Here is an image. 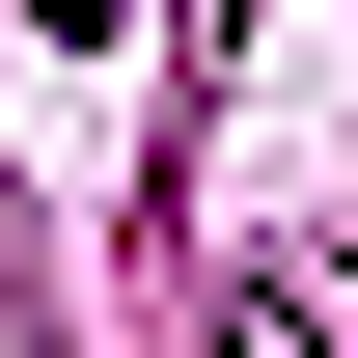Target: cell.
<instances>
[{"label":"cell","mask_w":358,"mask_h":358,"mask_svg":"<svg viewBox=\"0 0 358 358\" xmlns=\"http://www.w3.org/2000/svg\"><path fill=\"white\" fill-rule=\"evenodd\" d=\"M221 358H303V331H275V303H221Z\"/></svg>","instance_id":"cell-1"}]
</instances>
